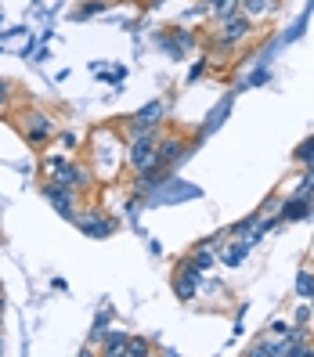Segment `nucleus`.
<instances>
[{
    "label": "nucleus",
    "mask_w": 314,
    "mask_h": 357,
    "mask_svg": "<svg viewBox=\"0 0 314 357\" xmlns=\"http://www.w3.org/2000/svg\"><path fill=\"white\" fill-rule=\"evenodd\" d=\"M127 162V141H123L112 127H101L87 141V166L94 170L98 181H116L119 166Z\"/></svg>",
    "instance_id": "f257e3e1"
},
{
    "label": "nucleus",
    "mask_w": 314,
    "mask_h": 357,
    "mask_svg": "<svg viewBox=\"0 0 314 357\" xmlns=\"http://www.w3.org/2000/svg\"><path fill=\"white\" fill-rule=\"evenodd\" d=\"M15 130L22 134V141L29 144L33 152H47L51 141L58 137V123L44 112L36 109V105H26V109L15 112Z\"/></svg>",
    "instance_id": "f03ea898"
},
{
    "label": "nucleus",
    "mask_w": 314,
    "mask_h": 357,
    "mask_svg": "<svg viewBox=\"0 0 314 357\" xmlns=\"http://www.w3.org/2000/svg\"><path fill=\"white\" fill-rule=\"evenodd\" d=\"M127 170L141 181L159 170V127L156 130H137L127 137Z\"/></svg>",
    "instance_id": "7ed1b4c3"
},
{
    "label": "nucleus",
    "mask_w": 314,
    "mask_h": 357,
    "mask_svg": "<svg viewBox=\"0 0 314 357\" xmlns=\"http://www.w3.org/2000/svg\"><path fill=\"white\" fill-rule=\"evenodd\" d=\"M40 195H44L66 220H76L80 206H83V192H76L73 184H61V181H44L40 184Z\"/></svg>",
    "instance_id": "20e7f679"
},
{
    "label": "nucleus",
    "mask_w": 314,
    "mask_h": 357,
    "mask_svg": "<svg viewBox=\"0 0 314 357\" xmlns=\"http://www.w3.org/2000/svg\"><path fill=\"white\" fill-rule=\"evenodd\" d=\"M73 224H76L87 238H109V235H116V227H119V220L109 217L101 206H80V213H76Z\"/></svg>",
    "instance_id": "39448f33"
},
{
    "label": "nucleus",
    "mask_w": 314,
    "mask_h": 357,
    "mask_svg": "<svg viewBox=\"0 0 314 357\" xmlns=\"http://www.w3.org/2000/svg\"><path fill=\"white\" fill-rule=\"evenodd\" d=\"M209 33H217V36H224V40H232V44L242 47L246 40H253L257 26H253V18H249L246 11H232V15H217Z\"/></svg>",
    "instance_id": "423d86ee"
},
{
    "label": "nucleus",
    "mask_w": 314,
    "mask_h": 357,
    "mask_svg": "<svg viewBox=\"0 0 314 357\" xmlns=\"http://www.w3.org/2000/svg\"><path fill=\"white\" fill-rule=\"evenodd\" d=\"M184 155H188L184 134H159V174H170Z\"/></svg>",
    "instance_id": "0eeeda50"
},
{
    "label": "nucleus",
    "mask_w": 314,
    "mask_h": 357,
    "mask_svg": "<svg viewBox=\"0 0 314 357\" xmlns=\"http://www.w3.org/2000/svg\"><path fill=\"white\" fill-rule=\"evenodd\" d=\"M163 101H149V105H141V109L130 116V119H123V130L127 134H137V130H156L159 123H163Z\"/></svg>",
    "instance_id": "6e6552de"
},
{
    "label": "nucleus",
    "mask_w": 314,
    "mask_h": 357,
    "mask_svg": "<svg viewBox=\"0 0 314 357\" xmlns=\"http://www.w3.org/2000/svg\"><path fill=\"white\" fill-rule=\"evenodd\" d=\"M159 44H163L166 54L177 61V58H188V51L195 47V36L188 33L184 26H174V29H163V33H159Z\"/></svg>",
    "instance_id": "1a4fd4ad"
},
{
    "label": "nucleus",
    "mask_w": 314,
    "mask_h": 357,
    "mask_svg": "<svg viewBox=\"0 0 314 357\" xmlns=\"http://www.w3.org/2000/svg\"><path fill=\"white\" fill-rule=\"evenodd\" d=\"M199 278H202V275L184 260V264L177 267V275H174V296L184 300V303H188V300H195V296H199Z\"/></svg>",
    "instance_id": "9d476101"
},
{
    "label": "nucleus",
    "mask_w": 314,
    "mask_h": 357,
    "mask_svg": "<svg viewBox=\"0 0 314 357\" xmlns=\"http://www.w3.org/2000/svg\"><path fill=\"white\" fill-rule=\"evenodd\" d=\"M127 340H130L127 332H105L98 350H101L105 357H123V350H127Z\"/></svg>",
    "instance_id": "9b49d317"
},
{
    "label": "nucleus",
    "mask_w": 314,
    "mask_h": 357,
    "mask_svg": "<svg viewBox=\"0 0 314 357\" xmlns=\"http://www.w3.org/2000/svg\"><path fill=\"white\" fill-rule=\"evenodd\" d=\"M242 11L257 22V18H267L271 11H278V0H242Z\"/></svg>",
    "instance_id": "f8f14e48"
},
{
    "label": "nucleus",
    "mask_w": 314,
    "mask_h": 357,
    "mask_svg": "<svg viewBox=\"0 0 314 357\" xmlns=\"http://www.w3.org/2000/svg\"><path fill=\"white\" fill-rule=\"evenodd\" d=\"M149 354H152V343L144 340V335H130L127 350H123V357H149Z\"/></svg>",
    "instance_id": "ddd939ff"
},
{
    "label": "nucleus",
    "mask_w": 314,
    "mask_h": 357,
    "mask_svg": "<svg viewBox=\"0 0 314 357\" xmlns=\"http://www.w3.org/2000/svg\"><path fill=\"white\" fill-rule=\"evenodd\" d=\"M297 162L304 166V170H314V137H307L297 149Z\"/></svg>",
    "instance_id": "4468645a"
},
{
    "label": "nucleus",
    "mask_w": 314,
    "mask_h": 357,
    "mask_svg": "<svg viewBox=\"0 0 314 357\" xmlns=\"http://www.w3.org/2000/svg\"><path fill=\"white\" fill-rule=\"evenodd\" d=\"M188 264H192V267L199 271V275H202V271H206L209 264H214V253H209V245H206V249H195V253L188 257Z\"/></svg>",
    "instance_id": "2eb2a0df"
},
{
    "label": "nucleus",
    "mask_w": 314,
    "mask_h": 357,
    "mask_svg": "<svg viewBox=\"0 0 314 357\" xmlns=\"http://www.w3.org/2000/svg\"><path fill=\"white\" fill-rule=\"evenodd\" d=\"M297 292L304 300H311L314 296V271H300V278H297Z\"/></svg>",
    "instance_id": "dca6fc26"
},
{
    "label": "nucleus",
    "mask_w": 314,
    "mask_h": 357,
    "mask_svg": "<svg viewBox=\"0 0 314 357\" xmlns=\"http://www.w3.org/2000/svg\"><path fill=\"white\" fill-rule=\"evenodd\" d=\"M246 249H249V245H227L224 253H220V260H224L227 267H239V264H242V257H246Z\"/></svg>",
    "instance_id": "f3484780"
},
{
    "label": "nucleus",
    "mask_w": 314,
    "mask_h": 357,
    "mask_svg": "<svg viewBox=\"0 0 314 357\" xmlns=\"http://www.w3.org/2000/svg\"><path fill=\"white\" fill-rule=\"evenodd\" d=\"M209 11H214V18H217V15H232V11H242V0H214V4H209Z\"/></svg>",
    "instance_id": "a211bd4d"
},
{
    "label": "nucleus",
    "mask_w": 314,
    "mask_h": 357,
    "mask_svg": "<svg viewBox=\"0 0 314 357\" xmlns=\"http://www.w3.org/2000/svg\"><path fill=\"white\" fill-rule=\"evenodd\" d=\"M105 4H101V0H83V4L73 11V18H91V15H98Z\"/></svg>",
    "instance_id": "6ab92c4d"
},
{
    "label": "nucleus",
    "mask_w": 314,
    "mask_h": 357,
    "mask_svg": "<svg viewBox=\"0 0 314 357\" xmlns=\"http://www.w3.org/2000/svg\"><path fill=\"white\" fill-rule=\"evenodd\" d=\"M11 94H15V87H11L4 76H0V112H8V109H11Z\"/></svg>",
    "instance_id": "aec40b11"
},
{
    "label": "nucleus",
    "mask_w": 314,
    "mask_h": 357,
    "mask_svg": "<svg viewBox=\"0 0 314 357\" xmlns=\"http://www.w3.org/2000/svg\"><path fill=\"white\" fill-rule=\"evenodd\" d=\"M58 141H61V149H66V152H76V149H80V141H76V134H73V130H61V134H58Z\"/></svg>",
    "instance_id": "412c9836"
},
{
    "label": "nucleus",
    "mask_w": 314,
    "mask_h": 357,
    "mask_svg": "<svg viewBox=\"0 0 314 357\" xmlns=\"http://www.w3.org/2000/svg\"><path fill=\"white\" fill-rule=\"evenodd\" d=\"M311 318H314L311 307H300V310H297V325H311Z\"/></svg>",
    "instance_id": "4be33fe9"
},
{
    "label": "nucleus",
    "mask_w": 314,
    "mask_h": 357,
    "mask_svg": "<svg viewBox=\"0 0 314 357\" xmlns=\"http://www.w3.org/2000/svg\"><path fill=\"white\" fill-rule=\"evenodd\" d=\"M202 73H206V61H195V66H192V73H188V79H192V83H195V79H199Z\"/></svg>",
    "instance_id": "5701e85b"
},
{
    "label": "nucleus",
    "mask_w": 314,
    "mask_h": 357,
    "mask_svg": "<svg viewBox=\"0 0 314 357\" xmlns=\"http://www.w3.org/2000/svg\"><path fill=\"white\" fill-rule=\"evenodd\" d=\"M289 332V321H275V325H271V335H285Z\"/></svg>",
    "instance_id": "b1692460"
},
{
    "label": "nucleus",
    "mask_w": 314,
    "mask_h": 357,
    "mask_svg": "<svg viewBox=\"0 0 314 357\" xmlns=\"http://www.w3.org/2000/svg\"><path fill=\"white\" fill-rule=\"evenodd\" d=\"M0 325H4V300H0Z\"/></svg>",
    "instance_id": "393cba45"
},
{
    "label": "nucleus",
    "mask_w": 314,
    "mask_h": 357,
    "mask_svg": "<svg viewBox=\"0 0 314 357\" xmlns=\"http://www.w3.org/2000/svg\"><path fill=\"white\" fill-rule=\"evenodd\" d=\"M0 354H4V332H0Z\"/></svg>",
    "instance_id": "a878e982"
},
{
    "label": "nucleus",
    "mask_w": 314,
    "mask_h": 357,
    "mask_svg": "<svg viewBox=\"0 0 314 357\" xmlns=\"http://www.w3.org/2000/svg\"><path fill=\"white\" fill-rule=\"evenodd\" d=\"M202 4H206V8H209V4H214V0H202Z\"/></svg>",
    "instance_id": "bb28decb"
},
{
    "label": "nucleus",
    "mask_w": 314,
    "mask_h": 357,
    "mask_svg": "<svg viewBox=\"0 0 314 357\" xmlns=\"http://www.w3.org/2000/svg\"><path fill=\"white\" fill-rule=\"evenodd\" d=\"M0 300H4V289H0Z\"/></svg>",
    "instance_id": "cd10ccee"
},
{
    "label": "nucleus",
    "mask_w": 314,
    "mask_h": 357,
    "mask_svg": "<svg viewBox=\"0 0 314 357\" xmlns=\"http://www.w3.org/2000/svg\"><path fill=\"white\" fill-rule=\"evenodd\" d=\"M311 321H314V318H311ZM311 340H314V335H311Z\"/></svg>",
    "instance_id": "c85d7f7f"
}]
</instances>
